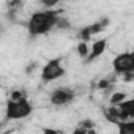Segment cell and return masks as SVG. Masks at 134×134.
<instances>
[{"mask_svg": "<svg viewBox=\"0 0 134 134\" xmlns=\"http://www.w3.org/2000/svg\"><path fill=\"white\" fill-rule=\"evenodd\" d=\"M60 14H62V10L55 11V10H51V8L33 13L29 19V22H27L29 35L32 38H35V36H41V35L49 33L51 30L55 29Z\"/></svg>", "mask_w": 134, "mask_h": 134, "instance_id": "obj_1", "label": "cell"}, {"mask_svg": "<svg viewBox=\"0 0 134 134\" xmlns=\"http://www.w3.org/2000/svg\"><path fill=\"white\" fill-rule=\"evenodd\" d=\"M32 112H33V106L30 104L27 96L21 99L8 98L7 109H5V120H21V118L29 117Z\"/></svg>", "mask_w": 134, "mask_h": 134, "instance_id": "obj_2", "label": "cell"}, {"mask_svg": "<svg viewBox=\"0 0 134 134\" xmlns=\"http://www.w3.org/2000/svg\"><path fill=\"white\" fill-rule=\"evenodd\" d=\"M65 73H66V70L62 65V57H54L41 68V81L43 82H54V81L63 77Z\"/></svg>", "mask_w": 134, "mask_h": 134, "instance_id": "obj_3", "label": "cell"}, {"mask_svg": "<svg viewBox=\"0 0 134 134\" xmlns=\"http://www.w3.org/2000/svg\"><path fill=\"white\" fill-rule=\"evenodd\" d=\"M112 68L117 74H121V76L134 73V51L118 54L112 62Z\"/></svg>", "mask_w": 134, "mask_h": 134, "instance_id": "obj_4", "label": "cell"}, {"mask_svg": "<svg viewBox=\"0 0 134 134\" xmlns=\"http://www.w3.org/2000/svg\"><path fill=\"white\" fill-rule=\"evenodd\" d=\"M109 18H103V19H99V21H96V22H93V24H90V25H85L84 29H81L79 30V33H77V36H79V40L81 41H90V38L93 36V35H96V33H101L107 25H109Z\"/></svg>", "mask_w": 134, "mask_h": 134, "instance_id": "obj_5", "label": "cell"}, {"mask_svg": "<svg viewBox=\"0 0 134 134\" xmlns=\"http://www.w3.org/2000/svg\"><path fill=\"white\" fill-rule=\"evenodd\" d=\"M74 98H76V93L71 88L60 87V88H55L51 93V104H54V106H68L70 103H73Z\"/></svg>", "mask_w": 134, "mask_h": 134, "instance_id": "obj_6", "label": "cell"}, {"mask_svg": "<svg viewBox=\"0 0 134 134\" xmlns=\"http://www.w3.org/2000/svg\"><path fill=\"white\" fill-rule=\"evenodd\" d=\"M106 47H107V40H106V38H101V40L95 41V43L92 44L90 54L87 55V58H84V62H85V63H92L93 60H96L98 57H101V55L104 54Z\"/></svg>", "mask_w": 134, "mask_h": 134, "instance_id": "obj_7", "label": "cell"}, {"mask_svg": "<svg viewBox=\"0 0 134 134\" xmlns=\"http://www.w3.org/2000/svg\"><path fill=\"white\" fill-rule=\"evenodd\" d=\"M118 107L121 110V118L123 120L134 118V98H126L125 101H121L118 104Z\"/></svg>", "mask_w": 134, "mask_h": 134, "instance_id": "obj_8", "label": "cell"}, {"mask_svg": "<svg viewBox=\"0 0 134 134\" xmlns=\"http://www.w3.org/2000/svg\"><path fill=\"white\" fill-rule=\"evenodd\" d=\"M118 128L120 134H134V118L129 120H120L118 123H115Z\"/></svg>", "mask_w": 134, "mask_h": 134, "instance_id": "obj_9", "label": "cell"}, {"mask_svg": "<svg viewBox=\"0 0 134 134\" xmlns=\"http://www.w3.org/2000/svg\"><path fill=\"white\" fill-rule=\"evenodd\" d=\"M90 49H92V46H88V41H81V43L76 46L77 55H79L81 58H87V55L90 54Z\"/></svg>", "mask_w": 134, "mask_h": 134, "instance_id": "obj_10", "label": "cell"}, {"mask_svg": "<svg viewBox=\"0 0 134 134\" xmlns=\"http://www.w3.org/2000/svg\"><path fill=\"white\" fill-rule=\"evenodd\" d=\"M125 99H126V93H123V92H114L110 95V98H109V103L110 104H120Z\"/></svg>", "mask_w": 134, "mask_h": 134, "instance_id": "obj_11", "label": "cell"}, {"mask_svg": "<svg viewBox=\"0 0 134 134\" xmlns=\"http://www.w3.org/2000/svg\"><path fill=\"white\" fill-rule=\"evenodd\" d=\"M55 29H58V30H70L71 29V22L66 19V18H58V21H57V25H55Z\"/></svg>", "mask_w": 134, "mask_h": 134, "instance_id": "obj_12", "label": "cell"}, {"mask_svg": "<svg viewBox=\"0 0 134 134\" xmlns=\"http://www.w3.org/2000/svg\"><path fill=\"white\" fill-rule=\"evenodd\" d=\"M24 5V0H7V7L8 10H14V11H19Z\"/></svg>", "mask_w": 134, "mask_h": 134, "instance_id": "obj_13", "label": "cell"}, {"mask_svg": "<svg viewBox=\"0 0 134 134\" xmlns=\"http://www.w3.org/2000/svg\"><path fill=\"white\" fill-rule=\"evenodd\" d=\"M110 85H114V82H112L110 79H101V81L98 82V85H96V87H98L99 90H106V88H109Z\"/></svg>", "mask_w": 134, "mask_h": 134, "instance_id": "obj_14", "label": "cell"}, {"mask_svg": "<svg viewBox=\"0 0 134 134\" xmlns=\"http://www.w3.org/2000/svg\"><path fill=\"white\" fill-rule=\"evenodd\" d=\"M58 2H60V0H40V3L43 7H46V8H54Z\"/></svg>", "mask_w": 134, "mask_h": 134, "instance_id": "obj_15", "label": "cell"}, {"mask_svg": "<svg viewBox=\"0 0 134 134\" xmlns=\"http://www.w3.org/2000/svg\"><path fill=\"white\" fill-rule=\"evenodd\" d=\"M25 96H27V93H24V92H21V90H13L11 95H10L11 99H21V98H25Z\"/></svg>", "mask_w": 134, "mask_h": 134, "instance_id": "obj_16", "label": "cell"}, {"mask_svg": "<svg viewBox=\"0 0 134 134\" xmlns=\"http://www.w3.org/2000/svg\"><path fill=\"white\" fill-rule=\"evenodd\" d=\"M35 68H38V63H36V62H33V63H30L29 66H25V73H27V74H32Z\"/></svg>", "mask_w": 134, "mask_h": 134, "instance_id": "obj_17", "label": "cell"}]
</instances>
